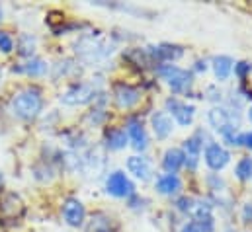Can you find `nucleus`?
<instances>
[{
  "label": "nucleus",
  "instance_id": "f257e3e1",
  "mask_svg": "<svg viewBox=\"0 0 252 232\" xmlns=\"http://www.w3.org/2000/svg\"><path fill=\"white\" fill-rule=\"evenodd\" d=\"M12 114L22 119V121H33L35 117L41 114L43 110V96L41 90L35 86H28L24 90H20L18 94H14L12 102H10Z\"/></svg>",
  "mask_w": 252,
  "mask_h": 232
},
{
  "label": "nucleus",
  "instance_id": "f03ea898",
  "mask_svg": "<svg viewBox=\"0 0 252 232\" xmlns=\"http://www.w3.org/2000/svg\"><path fill=\"white\" fill-rule=\"evenodd\" d=\"M158 76H162L166 80V84L170 86V90L174 94H186L189 88H191V74L188 70L176 66V64H160L157 68Z\"/></svg>",
  "mask_w": 252,
  "mask_h": 232
},
{
  "label": "nucleus",
  "instance_id": "7ed1b4c3",
  "mask_svg": "<svg viewBox=\"0 0 252 232\" xmlns=\"http://www.w3.org/2000/svg\"><path fill=\"white\" fill-rule=\"evenodd\" d=\"M92 100H96V88H94V84H88V82H76V84L68 86L61 96V102L64 106H72V108L86 106Z\"/></svg>",
  "mask_w": 252,
  "mask_h": 232
},
{
  "label": "nucleus",
  "instance_id": "20e7f679",
  "mask_svg": "<svg viewBox=\"0 0 252 232\" xmlns=\"http://www.w3.org/2000/svg\"><path fill=\"white\" fill-rule=\"evenodd\" d=\"M26 205L18 193H4L0 197V223H16L24 217Z\"/></svg>",
  "mask_w": 252,
  "mask_h": 232
},
{
  "label": "nucleus",
  "instance_id": "39448f33",
  "mask_svg": "<svg viewBox=\"0 0 252 232\" xmlns=\"http://www.w3.org/2000/svg\"><path fill=\"white\" fill-rule=\"evenodd\" d=\"M106 191L112 195V197H118V199H129L135 195V185L133 181L129 179V175L122 170H116L106 177Z\"/></svg>",
  "mask_w": 252,
  "mask_h": 232
},
{
  "label": "nucleus",
  "instance_id": "423d86ee",
  "mask_svg": "<svg viewBox=\"0 0 252 232\" xmlns=\"http://www.w3.org/2000/svg\"><path fill=\"white\" fill-rule=\"evenodd\" d=\"M61 213H63L64 223L72 229H80L86 221V209H84V203L76 197H66L63 201V207H61Z\"/></svg>",
  "mask_w": 252,
  "mask_h": 232
},
{
  "label": "nucleus",
  "instance_id": "0eeeda50",
  "mask_svg": "<svg viewBox=\"0 0 252 232\" xmlns=\"http://www.w3.org/2000/svg\"><path fill=\"white\" fill-rule=\"evenodd\" d=\"M203 158H205V164H207L209 170L219 172V170H223L231 162V152L223 145H219V143H209L205 146Z\"/></svg>",
  "mask_w": 252,
  "mask_h": 232
},
{
  "label": "nucleus",
  "instance_id": "6e6552de",
  "mask_svg": "<svg viewBox=\"0 0 252 232\" xmlns=\"http://www.w3.org/2000/svg\"><path fill=\"white\" fill-rule=\"evenodd\" d=\"M166 114L172 117L178 125L182 127H188L193 123V117H195V108L189 106L186 102H180L176 98H168L166 100Z\"/></svg>",
  "mask_w": 252,
  "mask_h": 232
},
{
  "label": "nucleus",
  "instance_id": "1a4fd4ad",
  "mask_svg": "<svg viewBox=\"0 0 252 232\" xmlns=\"http://www.w3.org/2000/svg\"><path fill=\"white\" fill-rule=\"evenodd\" d=\"M209 125L223 137L225 133H229V131H233V129H239L237 127V123H235V112H231V110H227V108H213L211 112H209Z\"/></svg>",
  "mask_w": 252,
  "mask_h": 232
},
{
  "label": "nucleus",
  "instance_id": "9d476101",
  "mask_svg": "<svg viewBox=\"0 0 252 232\" xmlns=\"http://www.w3.org/2000/svg\"><path fill=\"white\" fill-rule=\"evenodd\" d=\"M126 133H127V139L131 141V146L139 152L147 150L149 146V137H147V129L143 127V121L137 119V117H131L127 121V127H126Z\"/></svg>",
  "mask_w": 252,
  "mask_h": 232
},
{
  "label": "nucleus",
  "instance_id": "9b49d317",
  "mask_svg": "<svg viewBox=\"0 0 252 232\" xmlns=\"http://www.w3.org/2000/svg\"><path fill=\"white\" fill-rule=\"evenodd\" d=\"M114 98H116V104H118L122 110H131V108L139 102L141 94H139V90L133 88L131 84L118 82V84L114 86Z\"/></svg>",
  "mask_w": 252,
  "mask_h": 232
},
{
  "label": "nucleus",
  "instance_id": "f8f14e48",
  "mask_svg": "<svg viewBox=\"0 0 252 232\" xmlns=\"http://www.w3.org/2000/svg\"><path fill=\"white\" fill-rule=\"evenodd\" d=\"M126 166H127V172L133 174L137 179H141V181H149V179L153 177L151 162H149V158H145V156H139V154L129 156Z\"/></svg>",
  "mask_w": 252,
  "mask_h": 232
},
{
  "label": "nucleus",
  "instance_id": "ddd939ff",
  "mask_svg": "<svg viewBox=\"0 0 252 232\" xmlns=\"http://www.w3.org/2000/svg\"><path fill=\"white\" fill-rule=\"evenodd\" d=\"M201 139H199V133H195L193 137H189L184 141V146H182V152L186 156V166L188 170H195L197 164H199V158H201Z\"/></svg>",
  "mask_w": 252,
  "mask_h": 232
},
{
  "label": "nucleus",
  "instance_id": "4468645a",
  "mask_svg": "<svg viewBox=\"0 0 252 232\" xmlns=\"http://www.w3.org/2000/svg\"><path fill=\"white\" fill-rule=\"evenodd\" d=\"M184 55V49L180 45H172V43H160L157 47H151L149 57L157 58L158 62H172Z\"/></svg>",
  "mask_w": 252,
  "mask_h": 232
},
{
  "label": "nucleus",
  "instance_id": "2eb2a0df",
  "mask_svg": "<svg viewBox=\"0 0 252 232\" xmlns=\"http://www.w3.org/2000/svg\"><path fill=\"white\" fill-rule=\"evenodd\" d=\"M151 125H153V133L157 139L164 141L170 137L172 129H174V123H172V117L168 116L166 112H155L151 117Z\"/></svg>",
  "mask_w": 252,
  "mask_h": 232
},
{
  "label": "nucleus",
  "instance_id": "dca6fc26",
  "mask_svg": "<svg viewBox=\"0 0 252 232\" xmlns=\"http://www.w3.org/2000/svg\"><path fill=\"white\" fill-rule=\"evenodd\" d=\"M155 187L160 195H166V197H174L180 193L182 189V181L176 174H162L157 177L155 181Z\"/></svg>",
  "mask_w": 252,
  "mask_h": 232
},
{
  "label": "nucleus",
  "instance_id": "f3484780",
  "mask_svg": "<svg viewBox=\"0 0 252 232\" xmlns=\"http://www.w3.org/2000/svg\"><path fill=\"white\" fill-rule=\"evenodd\" d=\"M186 166V156L182 152V148H168L162 156V168L168 174H176L180 168Z\"/></svg>",
  "mask_w": 252,
  "mask_h": 232
},
{
  "label": "nucleus",
  "instance_id": "a211bd4d",
  "mask_svg": "<svg viewBox=\"0 0 252 232\" xmlns=\"http://www.w3.org/2000/svg\"><path fill=\"white\" fill-rule=\"evenodd\" d=\"M104 141H106V146L110 150H122V148H126L127 143H129L126 129H122V127H110V129H106Z\"/></svg>",
  "mask_w": 252,
  "mask_h": 232
},
{
  "label": "nucleus",
  "instance_id": "6ab92c4d",
  "mask_svg": "<svg viewBox=\"0 0 252 232\" xmlns=\"http://www.w3.org/2000/svg\"><path fill=\"white\" fill-rule=\"evenodd\" d=\"M213 72H215V78L219 80V82H225L229 76H231V72H233V68H235V60L231 57H227V55H219V57L213 58Z\"/></svg>",
  "mask_w": 252,
  "mask_h": 232
},
{
  "label": "nucleus",
  "instance_id": "aec40b11",
  "mask_svg": "<svg viewBox=\"0 0 252 232\" xmlns=\"http://www.w3.org/2000/svg\"><path fill=\"white\" fill-rule=\"evenodd\" d=\"M18 72H24L28 76H43L47 72V62L43 58H37V57H32L26 64H22L18 68Z\"/></svg>",
  "mask_w": 252,
  "mask_h": 232
},
{
  "label": "nucleus",
  "instance_id": "412c9836",
  "mask_svg": "<svg viewBox=\"0 0 252 232\" xmlns=\"http://www.w3.org/2000/svg\"><path fill=\"white\" fill-rule=\"evenodd\" d=\"M112 219H108L106 215L98 213L90 219L88 227H86V232H112Z\"/></svg>",
  "mask_w": 252,
  "mask_h": 232
},
{
  "label": "nucleus",
  "instance_id": "4be33fe9",
  "mask_svg": "<svg viewBox=\"0 0 252 232\" xmlns=\"http://www.w3.org/2000/svg\"><path fill=\"white\" fill-rule=\"evenodd\" d=\"M235 175H237V179H241V181H251L252 179V158L251 156H245V158L239 160V164H237V168H235Z\"/></svg>",
  "mask_w": 252,
  "mask_h": 232
},
{
  "label": "nucleus",
  "instance_id": "5701e85b",
  "mask_svg": "<svg viewBox=\"0 0 252 232\" xmlns=\"http://www.w3.org/2000/svg\"><path fill=\"white\" fill-rule=\"evenodd\" d=\"M33 47H35V39H33L32 35H22V39H20V53H22L24 57L32 58Z\"/></svg>",
  "mask_w": 252,
  "mask_h": 232
},
{
  "label": "nucleus",
  "instance_id": "b1692460",
  "mask_svg": "<svg viewBox=\"0 0 252 232\" xmlns=\"http://www.w3.org/2000/svg\"><path fill=\"white\" fill-rule=\"evenodd\" d=\"M12 51H14V39H12V35L8 31H2L0 29V53L8 55Z\"/></svg>",
  "mask_w": 252,
  "mask_h": 232
},
{
  "label": "nucleus",
  "instance_id": "393cba45",
  "mask_svg": "<svg viewBox=\"0 0 252 232\" xmlns=\"http://www.w3.org/2000/svg\"><path fill=\"white\" fill-rule=\"evenodd\" d=\"M195 203H197V201L191 199V197H182V199L176 201V207H178L182 213H189V215H191L193 209H195Z\"/></svg>",
  "mask_w": 252,
  "mask_h": 232
},
{
  "label": "nucleus",
  "instance_id": "a878e982",
  "mask_svg": "<svg viewBox=\"0 0 252 232\" xmlns=\"http://www.w3.org/2000/svg\"><path fill=\"white\" fill-rule=\"evenodd\" d=\"M251 68H252V66H251V64H249V62H237L233 70H235V74H237V76H239L241 80H245V78L249 76V72H251Z\"/></svg>",
  "mask_w": 252,
  "mask_h": 232
},
{
  "label": "nucleus",
  "instance_id": "bb28decb",
  "mask_svg": "<svg viewBox=\"0 0 252 232\" xmlns=\"http://www.w3.org/2000/svg\"><path fill=\"white\" fill-rule=\"evenodd\" d=\"M243 221H245L247 225H252V203H247V205L243 207Z\"/></svg>",
  "mask_w": 252,
  "mask_h": 232
},
{
  "label": "nucleus",
  "instance_id": "cd10ccee",
  "mask_svg": "<svg viewBox=\"0 0 252 232\" xmlns=\"http://www.w3.org/2000/svg\"><path fill=\"white\" fill-rule=\"evenodd\" d=\"M182 232H201V231H199V229L195 227V223L191 221V223H188V225L182 227Z\"/></svg>",
  "mask_w": 252,
  "mask_h": 232
},
{
  "label": "nucleus",
  "instance_id": "c85d7f7f",
  "mask_svg": "<svg viewBox=\"0 0 252 232\" xmlns=\"http://www.w3.org/2000/svg\"><path fill=\"white\" fill-rule=\"evenodd\" d=\"M193 70H195V72H201V70L205 72V70H207V62H205V60H197L195 66H193Z\"/></svg>",
  "mask_w": 252,
  "mask_h": 232
},
{
  "label": "nucleus",
  "instance_id": "c756f323",
  "mask_svg": "<svg viewBox=\"0 0 252 232\" xmlns=\"http://www.w3.org/2000/svg\"><path fill=\"white\" fill-rule=\"evenodd\" d=\"M243 145H245L247 148H251V150H252V131H251V133H245V139H243Z\"/></svg>",
  "mask_w": 252,
  "mask_h": 232
},
{
  "label": "nucleus",
  "instance_id": "7c9ffc66",
  "mask_svg": "<svg viewBox=\"0 0 252 232\" xmlns=\"http://www.w3.org/2000/svg\"><path fill=\"white\" fill-rule=\"evenodd\" d=\"M247 117H249V121L252 123V106L249 108V112H247Z\"/></svg>",
  "mask_w": 252,
  "mask_h": 232
},
{
  "label": "nucleus",
  "instance_id": "2f4dec72",
  "mask_svg": "<svg viewBox=\"0 0 252 232\" xmlns=\"http://www.w3.org/2000/svg\"><path fill=\"white\" fill-rule=\"evenodd\" d=\"M2 181H4V175H2V172H0V187H2Z\"/></svg>",
  "mask_w": 252,
  "mask_h": 232
},
{
  "label": "nucleus",
  "instance_id": "473e14b6",
  "mask_svg": "<svg viewBox=\"0 0 252 232\" xmlns=\"http://www.w3.org/2000/svg\"><path fill=\"white\" fill-rule=\"evenodd\" d=\"M0 20H2V8H0Z\"/></svg>",
  "mask_w": 252,
  "mask_h": 232
},
{
  "label": "nucleus",
  "instance_id": "72a5a7b5",
  "mask_svg": "<svg viewBox=\"0 0 252 232\" xmlns=\"http://www.w3.org/2000/svg\"><path fill=\"white\" fill-rule=\"evenodd\" d=\"M0 78H2V68H0Z\"/></svg>",
  "mask_w": 252,
  "mask_h": 232
}]
</instances>
